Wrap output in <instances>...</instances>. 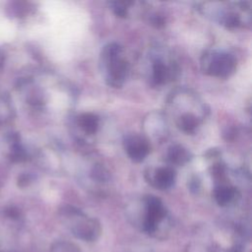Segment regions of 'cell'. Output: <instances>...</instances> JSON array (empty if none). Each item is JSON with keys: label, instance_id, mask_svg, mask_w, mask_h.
<instances>
[{"label": "cell", "instance_id": "obj_1", "mask_svg": "<svg viewBox=\"0 0 252 252\" xmlns=\"http://www.w3.org/2000/svg\"><path fill=\"white\" fill-rule=\"evenodd\" d=\"M120 51V47L117 44H110L108 47L105 48L104 54L107 57V62H108V76L109 80L111 81L110 84L112 86H120L122 83L127 67H126V62L118 57Z\"/></svg>", "mask_w": 252, "mask_h": 252}, {"label": "cell", "instance_id": "obj_2", "mask_svg": "<svg viewBox=\"0 0 252 252\" xmlns=\"http://www.w3.org/2000/svg\"><path fill=\"white\" fill-rule=\"evenodd\" d=\"M3 153L13 161H22L26 158V152L21 144L20 137L17 133H9L4 137L2 142Z\"/></svg>", "mask_w": 252, "mask_h": 252}, {"label": "cell", "instance_id": "obj_3", "mask_svg": "<svg viewBox=\"0 0 252 252\" xmlns=\"http://www.w3.org/2000/svg\"><path fill=\"white\" fill-rule=\"evenodd\" d=\"M235 67V60L228 54L214 55L209 64V71L215 76H227Z\"/></svg>", "mask_w": 252, "mask_h": 252}, {"label": "cell", "instance_id": "obj_4", "mask_svg": "<svg viewBox=\"0 0 252 252\" xmlns=\"http://www.w3.org/2000/svg\"><path fill=\"white\" fill-rule=\"evenodd\" d=\"M125 148L129 157L135 161H141L149 152L148 143L139 136H129L125 140Z\"/></svg>", "mask_w": 252, "mask_h": 252}, {"label": "cell", "instance_id": "obj_5", "mask_svg": "<svg viewBox=\"0 0 252 252\" xmlns=\"http://www.w3.org/2000/svg\"><path fill=\"white\" fill-rule=\"evenodd\" d=\"M165 216V211L161 205V202L156 197H150L148 199V215L145 221V228L151 232L155 230L157 221L160 220Z\"/></svg>", "mask_w": 252, "mask_h": 252}, {"label": "cell", "instance_id": "obj_6", "mask_svg": "<svg viewBox=\"0 0 252 252\" xmlns=\"http://www.w3.org/2000/svg\"><path fill=\"white\" fill-rule=\"evenodd\" d=\"M174 181V171L170 168H159L157 170L156 176H155V182L156 186L160 189L168 188L172 185Z\"/></svg>", "mask_w": 252, "mask_h": 252}, {"label": "cell", "instance_id": "obj_7", "mask_svg": "<svg viewBox=\"0 0 252 252\" xmlns=\"http://www.w3.org/2000/svg\"><path fill=\"white\" fill-rule=\"evenodd\" d=\"M79 123L81 125V127L90 134H93L95 132L97 125H98V119L95 115L91 114V113H87V114H83L80 119H79Z\"/></svg>", "mask_w": 252, "mask_h": 252}, {"label": "cell", "instance_id": "obj_8", "mask_svg": "<svg viewBox=\"0 0 252 252\" xmlns=\"http://www.w3.org/2000/svg\"><path fill=\"white\" fill-rule=\"evenodd\" d=\"M169 159L177 164H182L189 159V154L180 146H174L169 150Z\"/></svg>", "mask_w": 252, "mask_h": 252}, {"label": "cell", "instance_id": "obj_9", "mask_svg": "<svg viewBox=\"0 0 252 252\" xmlns=\"http://www.w3.org/2000/svg\"><path fill=\"white\" fill-rule=\"evenodd\" d=\"M234 195V190L230 187H219L215 191V198L220 205H225L228 203Z\"/></svg>", "mask_w": 252, "mask_h": 252}, {"label": "cell", "instance_id": "obj_10", "mask_svg": "<svg viewBox=\"0 0 252 252\" xmlns=\"http://www.w3.org/2000/svg\"><path fill=\"white\" fill-rule=\"evenodd\" d=\"M12 110L9 103L0 97V125L5 124L11 119Z\"/></svg>", "mask_w": 252, "mask_h": 252}, {"label": "cell", "instance_id": "obj_11", "mask_svg": "<svg viewBox=\"0 0 252 252\" xmlns=\"http://www.w3.org/2000/svg\"><path fill=\"white\" fill-rule=\"evenodd\" d=\"M167 75V68L161 62H157L154 66V78L157 83L160 84L164 81Z\"/></svg>", "mask_w": 252, "mask_h": 252}, {"label": "cell", "instance_id": "obj_12", "mask_svg": "<svg viewBox=\"0 0 252 252\" xmlns=\"http://www.w3.org/2000/svg\"><path fill=\"white\" fill-rule=\"evenodd\" d=\"M198 122L195 116L191 115V114H186L184 116H182L181 118V127L184 131L186 132H191L195 129V127L197 126Z\"/></svg>", "mask_w": 252, "mask_h": 252}, {"label": "cell", "instance_id": "obj_13", "mask_svg": "<svg viewBox=\"0 0 252 252\" xmlns=\"http://www.w3.org/2000/svg\"><path fill=\"white\" fill-rule=\"evenodd\" d=\"M94 177L96 179L99 180H104L107 178V172L104 170V168L102 166H96L95 168H94Z\"/></svg>", "mask_w": 252, "mask_h": 252}, {"label": "cell", "instance_id": "obj_14", "mask_svg": "<svg viewBox=\"0 0 252 252\" xmlns=\"http://www.w3.org/2000/svg\"><path fill=\"white\" fill-rule=\"evenodd\" d=\"M30 182V176L27 174H23L20 178H19V185L24 186L27 185Z\"/></svg>", "mask_w": 252, "mask_h": 252}, {"label": "cell", "instance_id": "obj_15", "mask_svg": "<svg viewBox=\"0 0 252 252\" xmlns=\"http://www.w3.org/2000/svg\"><path fill=\"white\" fill-rule=\"evenodd\" d=\"M4 63V53L3 51L0 49V67L3 65Z\"/></svg>", "mask_w": 252, "mask_h": 252}]
</instances>
